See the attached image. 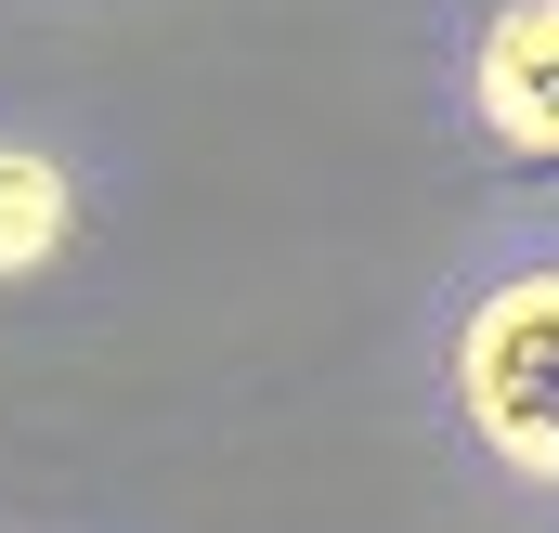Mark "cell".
I'll return each instance as SVG.
<instances>
[{"label":"cell","instance_id":"7a4b0ae2","mask_svg":"<svg viewBox=\"0 0 559 533\" xmlns=\"http://www.w3.org/2000/svg\"><path fill=\"white\" fill-rule=\"evenodd\" d=\"M468 118L508 156H559V0H495L468 39Z\"/></svg>","mask_w":559,"mask_h":533},{"label":"cell","instance_id":"6da1fadb","mask_svg":"<svg viewBox=\"0 0 559 533\" xmlns=\"http://www.w3.org/2000/svg\"><path fill=\"white\" fill-rule=\"evenodd\" d=\"M455 403L481 455H508L521 482H559V273H508L455 325Z\"/></svg>","mask_w":559,"mask_h":533},{"label":"cell","instance_id":"3957f363","mask_svg":"<svg viewBox=\"0 0 559 533\" xmlns=\"http://www.w3.org/2000/svg\"><path fill=\"white\" fill-rule=\"evenodd\" d=\"M66 222H79L66 169H52V156H26V143H0V273H39L52 248H66Z\"/></svg>","mask_w":559,"mask_h":533}]
</instances>
